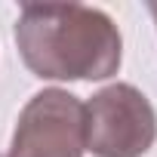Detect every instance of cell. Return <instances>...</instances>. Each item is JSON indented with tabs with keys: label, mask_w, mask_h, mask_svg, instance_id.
Masks as SVG:
<instances>
[{
	"label": "cell",
	"mask_w": 157,
	"mask_h": 157,
	"mask_svg": "<svg viewBox=\"0 0 157 157\" xmlns=\"http://www.w3.org/2000/svg\"><path fill=\"white\" fill-rule=\"evenodd\" d=\"M16 46L25 68L43 80H105L123 59L114 19L83 3H25Z\"/></svg>",
	"instance_id": "cell-1"
},
{
	"label": "cell",
	"mask_w": 157,
	"mask_h": 157,
	"mask_svg": "<svg viewBox=\"0 0 157 157\" xmlns=\"http://www.w3.org/2000/svg\"><path fill=\"white\" fill-rule=\"evenodd\" d=\"M86 151L96 157H142L157 139V114L132 83H111L83 105Z\"/></svg>",
	"instance_id": "cell-2"
},
{
	"label": "cell",
	"mask_w": 157,
	"mask_h": 157,
	"mask_svg": "<svg viewBox=\"0 0 157 157\" xmlns=\"http://www.w3.org/2000/svg\"><path fill=\"white\" fill-rule=\"evenodd\" d=\"M83 102L68 90H43L22 108L10 157H83Z\"/></svg>",
	"instance_id": "cell-3"
},
{
	"label": "cell",
	"mask_w": 157,
	"mask_h": 157,
	"mask_svg": "<svg viewBox=\"0 0 157 157\" xmlns=\"http://www.w3.org/2000/svg\"><path fill=\"white\" fill-rule=\"evenodd\" d=\"M148 13L154 16V22H157V3H148Z\"/></svg>",
	"instance_id": "cell-4"
}]
</instances>
